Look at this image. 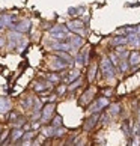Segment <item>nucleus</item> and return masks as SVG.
Here are the masks:
<instances>
[{
  "instance_id": "nucleus-1",
  "label": "nucleus",
  "mask_w": 140,
  "mask_h": 146,
  "mask_svg": "<svg viewBox=\"0 0 140 146\" xmlns=\"http://www.w3.org/2000/svg\"><path fill=\"white\" fill-rule=\"evenodd\" d=\"M100 68H101V71H103L105 78H111L113 75H115V65H113V62L110 60V57H103L101 59Z\"/></svg>"
},
{
  "instance_id": "nucleus-2",
  "label": "nucleus",
  "mask_w": 140,
  "mask_h": 146,
  "mask_svg": "<svg viewBox=\"0 0 140 146\" xmlns=\"http://www.w3.org/2000/svg\"><path fill=\"white\" fill-rule=\"evenodd\" d=\"M54 109H56L54 104H47V106L44 107V110H42V113H41V121H42V122L50 121L51 115L54 113Z\"/></svg>"
},
{
  "instance_id": "nucleus-3",
  "label": "nucleus",
  "mask_w": 140,
  "mask_h": 146,
  "mask_svg": "<svg viewBox=\"0 0 140 146\" xmlns=\"http://www.w3.org/2000/svg\"><path fill=\"white\" fill-rule=\"evenodd\" d=\"M83 27H84V23L82 20H75V21L68 23V29L72 32H77V33H83Z\"/></svg>"
},
{
  "instance_id": "nucleus-4",
  "label": "nucleus",
  "mask_w": 140,
  "mask_h": 146,
  "mask_svg": "<svg viewBox=\"0 0 140 146\" xmlns=\"http://www.w3.org/2000/svg\"><path fill=\"white\" fill-rule=\"evenodd\" d=\"M128 42V36H125V35H119V36H115L113 39L110 41V44L113 45V47H117V45H123V44H127Z\"/></svg>"
},
{
  "instance_id": "nucleus-5",
  "label": "nucleus",
  "mask_w": 140,
  "mask_h": 146,
  "mask_svg": "<svg viewBox=\"0 0 140 146\" xmlns=\"http://www.w3.org/2000/svg\"><path fill=\"white\" fill-rule=\"evenodd\" d=\"M98 117H100V115H98V113H95L92 117H89L88 121H86V123H84V129H86V131L94 128V125H95L96 122H98Z\"/></svg>"
},
{
  "instance_id": "nucleus-6",
  "label": "nucleus",
  "mask_w": 140,
  "mask_h": 146,
  "mask_svg": "<svg viewBox=\"0 0 140 146\" xmlns=\"http://www.w3.org/2000/svg\"><path fill=\"white\" fill-rule=\"evenodd\" d=\"M54 133H56V127L54 125H51L50 123V127H42V136H45V137H54Z\"/></svg>"
},
{
  "instance_id": "nucleus-7",
  "label": "nucleus",
  "mask_w": 140,
  "mask_h": 146,
  "mask_svg": "<svg viewBox=\"0 0 140 146\" xmlns=\"http://www.w3.org/2000/svg\"><path fill=\"white\" fill-rule=\"evenodd\" d=\"M15 29H17L18 32H27L30 29V23H29L27 20L21 21V23H15Z\"/></svg>"
},
{
  "instance_id": "nucleus-8",
  "label": "nucleus",
  "mask_w": 140,
  "mask_h": 146,
  "mask_svg": "<svg viewBox=\"0 0 140 146\" xmlns=\"http://www.w3.org/2000/svg\"><path fill=\"white\" fill-rule=\"evenodd\" d=\"M23 134H24V129H14V131L11 133V140H12V142H17L20 137H23Z\"/></svg>"
},
{
  "instance_id": "nucleus-9",
  "label": "nucleus",
  "mask_w": 140,
  "mask_h": 146,
  "mask_svg": "<svg viewBox=\"0 0 140 146\" xmlns=\"http://www.w3.org/2000/svg\"><path fill=\"white\" fill-rule=\"evenodd\" d=\"M9 107H11V104H9V101L6 98H0V113L8 111Z\"/></svg>"
},
{
  "instance_id": "nucleus-10",
  "label": "nucleus",
  "mask_w": 140,
  "mask_h": 146,
  "mask_svg": "<svg viewBox=\"0 0 140 146\" xmlns=\"http://www.w3.org/2000/svg\"><path fill=\"white\" fill-rule=\"evenodd\" d=\"M68 63H69V62H66V60H63V59H62V60H59V59H57V60H56L54 63L51 65V68H53V69H59V68H65V66H68Z\"/></svg>"
},
{
  "instance_id": "nucleus-11",
  "label": "nucleus",
  "mask_w": 140,
  "mask_h": 146,
  "mask_svg": "<svg viewBox=\"0 0 140 146\" xmlns=\"http://www.w3.org/2000/svg\"><path fill=\"white\" fill-rule=\"evenodd\" d=\"M139 57H140V53L139 51H133L130 54V65H136L139 62Z\"/></svg>"
},
{
  "instance_id": "nucleus-12",
  "label": "nucleus",
  "mask_w": 140,
  "mask_h": 146,
  "mask_svg": "<svg viewBox=\"0 0 140 146\" xmlns=\"http://www.w3.org/2000/svg\"><path fill=\"white\" fill-rule=\"evenodd\" d=\"M57 56H59V57H62L63 60H66V62L71 63V57H69V54H68L66 51H63V50H57Z\"/></svg>"
},
{
  "instance_id": "nucleus-13",
  "label": "nucleus",
  "mask_w": 140,
  "mask_h": 146,
  "mask_svg": "<svg viewBox=\"0 0 140 146\" xmlns=\"http://www.w3.org/2000/svg\"><path fill=\"white\" fill-rule=\"evenodd\" d=\"M83 11H84V8H69L68 14L69 15H78V14H82Z\"/></svg>"
},
{
  "instance_id": "nucleus-14",
  "label": "nucleus",
  "mask_w": 140,
  "mask_h": 146,
  "mask_svg": "<svg viewBox=\"0 0 140 146\" xmlns=\"http://www.w3.org/2000/svg\"><path fill=\"white\" fill-rule=\"evenodd\" d=\"M51 125H54V127H60V125H62V117L56 115L54 117H53V121H51Z\"/></svg>"
},
{
  "instance_id": "nucleus-15",
  "label": "nucleus",
  "mask_w": 140,
  "mask_h": 146,
  "mask_svg": "<svg viewBox=\"0 0 140 146\" xmlns=\"http://www.w3.org/2000/svg\"><path fill=\"white\" fill-rule=\"evenodd\" d=\"M82 42H83L82 38H78V36H72V38H71V44H72V45H77V47H78V45H82Z\"/></svg>"
},
{
  "instance_id": "nucleus-16",
  "label": "nucleus",
  "mask_w": 140,
  "mask_h": 146,
  "mask_svg": "<svg viewBox=\"0 0 140 146\" xmlns=\"http://www.w3.org/2000/svg\"><path fill=\"white\" fill-rule=\"evenodd\" d=\"M66 133V129L65 128H62V127H56V133H54V136L59 137V136H63V134Z\"/></svg>"
},
{
  "instance_id": "nucleus-17",
  "label": "nucleus",
  "mask_w": 140,
  "mask_h": 146,
  "mask_svg": "<svg viewBox=\"0 0 140 146\" xmlns=\"http://www.w3.org/2000/svg\"><path fill=\"white\" fill-rule=\"evenodd\" d=\"M33 110H35V111H41V101H39V98H35V102H33Z\"/></svg>"
},
{
  "instance_id": "nucleus-18",
  "label": "nucleus",
  "mask_w": 140,
  "mask_h": 146,
  "mask_svg": "<svg viewBox=\"0 0 140 146\" xmlns=\"http://www.w3.org/2000/svg\"><path fill=\"white\" fill-rule=\"evenodd\" d=\"M95 71H96V65H92V68H90V71H89V82H92V80H94Z\"/></svg>"
},
{
  "instance_id": "nucleus-19",
  "label": "nucleus",
  "mask_w": 140,
  "mask_h": 146,
  "mask_svg": "<svg viewBox=\"0 0 140 146\" xmlns=\"http://www.w3.org/2000/svg\"><path fill=\"white\" fill-rule=\"evenodd\" d=\"M80 75V71H77V69H74V71H71V74H69V78L68 80H75Z\"/></svg>"
},
{
  "instance_id": "nucleus-20",
  "label": "nucleus",
  "mask_w": 140,
  "mask_h": 146,
  "mask_svg": "<svg viewBox=\"0 0 140 146\" xmlns=\"http://www.w3.org/2000/svg\"><path fill=\"white\" fill-rule=\"evenodd\" d=\"M47 78L50 80V82H59V80H60V77H59V75H56V74H50Z\"/></svg>"
},
{
  "instance_id": "nucleus-21",
  "label": "nucleus",
  "mask_w": 140,
  "mask_h": 146,
  "mask_svg": "<svg viewBox=\"0 0 140 146\" xmlns=\"http://www.w3.org/2000/svg\"><path fill=\"white\" fill-rule=\"evenodd\" d=\"M80 84H82V80H80V78H77V80L74 82V84H71V86H69V90H72V89H75V88H78Z\"/></svg>"
},
{
  "instance_id": "nucleus-22",
  "label": "nucleus",
  "mask_w": 140,
  "mask_h": 146,
  "mask_svg": "<svg viewBox=\"0 0 140 146\" xmlns=\"http://www.w3.org/2000/svg\"><path fill=\"white\" fill-rule=\"evenodd\" d=\"M121 110V107H119V104H113L111 107H110V113H117Z\"/></svg>"
},
{
  "instance_id": "nucleus-23",
  "label": "nucleus",
  "mask_w": 140,
  "mask_h": 146,
  "mask_svg": "<svg viewBox=\"0 0 140 146\" xmlns=\"http://www.w3.org/2000/svg\"><path fill=\"white\" fill-rule=\"evenodd\" d=\"M32 137H33V133L27 131L26 134H23V142H26V140H29V139H32Z\"/></svg>"
},
{
  "instance_id": "nucleus-24",
  "label": "nucleus",
  "mask_w": 140,
  "mask_h": 146,
  "mask_svg": "<svg viewBox=\"0 0 140 146\" xmlns=\"http://www.w3.org/2000/svg\"><path fill=\"white\" fill-rule=\"evenodd\" d=\"M65 90H66V86H63V84H62V86H59V88H57V92H59L60 95H62Z\"/></svg>"
},
{
  "instance_id": "nucleus-25",
  "label": "nucleus",
  "mask_w": 140,
  "mask_h": 146,
  "mask_svg": "<svg viewBox=\"0 0 140 146\" xmlns=\"http://www.w3.org/2000/svg\"><path fill=\"white\" fill-rule=\"evenodd\" d=\"M103 94H104V96H110V95L113 94V90H111V89H105Z\"/></svg>"
},
{
  "instance_id": "nucleus-26",
  "label": "nucleus",
  "mask_w": 140,
  "mask_h": 146,
  "mask_svg": "<svg viewBox=\"0 0 140 146\" xmlns=\"http://www.w3.org/2000/svg\"><path fill=\"white\" fill-rule=\"evenodd\" d=\"M15 117H18L17 113H11V121H15Z\"/></svg>"
},
{
  "instance_id": "nucleus-27",
  "label": "nucleus",
  "mask_w": 140,
  "mask_h": 146,
  "mask_svg": "<svg viewBox=\"0 0 140 146\" xmlns=\"http://www.w3.org/2000/svg\"><path fill=\"white\" fill-rule=\"evenodd\" d=\"M3 27H5V23H3V20H2V18H0V30H2Z\"/></svg>"
},
{
  "instance_id": "nucleus-28",
  "label": "nucleus",
  "mask_w": 140,
  "mask_h": 146,
  "mask_svg": "<svg viewBox=\"0 0 140 146\" xmlns=\"http://www.w3.org/2000/svg\"><path fill=\"white\" fill-rule=\"evenodd\" d=\"M3 44H5V39H3V38H0V47H3Z\"/></svg>"
},
{
  "instance_id": "nucleus-29",
  "label": "nucleus",
  "mask_w": 140,
  "mask_h": 146,
  "mask_svg": "<svg viewBox=\"0 0 140 146\" xmlns=\"http://www.w3.org/2000/svg\"><path fill=\"white\" fill-rule=\"evenodd\" d=\"M139 121H140V109H139Z\"/></svg>"
},
{
  "instance_id": "nucleus-30",
  "label": "nucleus",
  "mask_w": 140,
  "mask_h": 146,
  "mask_svg": "<svg viewBox=\"0 0 140 146\" xmlns=\"http://www.w3.org/2000/svg\"><path fill=\"white\" fill-rule=\"evenodd\" d=\"M0 131H2V127H0Z\"/></svg>"
}]
</instances>
